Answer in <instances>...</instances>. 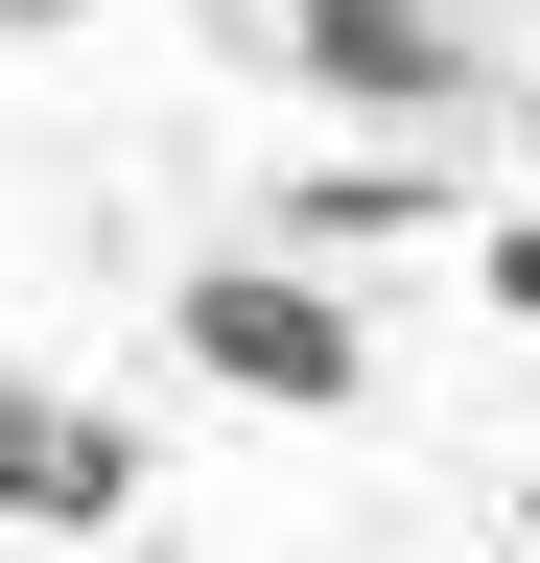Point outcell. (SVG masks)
<instances>
[{
    "label": "cell",
    "instance_id": "obj_1",
    "mask_svg": "<svg viewBox=\"0 0 540 563\" xmlns=\"http://www.w3.org/2000/svg\"><path fill=\"white\" fill-rule=\"evenodd\" d=\"M188 352H212V376H235V399H283V422H329V399H353V376H376V329H353V306H329V282H306V258H212V282H188Z\"/></svg>",
    "mask_w": 540,
    "mask_h": 563
},
{
    "label": "cell",
    "instance_id": "obj_2",
    "mask_svg": "<svg viewBox=\"0 0 540 563\" xmlns=\"http://www.w3.org/2000/svg\"><path fill=\"white\" fill-rule=\"evenodd\" d=\"M142 422H118V399H71V376H0V517H24V540H118V517H142Z\"/></svg>",
    "mask_w": 540,
    "mask_h": 563
},
{
    "label": "cell",
    "instance_id": "obj_3",
    "mask_svg": "<svg viewBox=\"0 0 540 563\" xmlns=\"http://www.w3.org/2000/svg\"><path fill=\"white\" fill-rule=\"evenodd\" d=\"M306 95H353V118H470V24H423V0H306Z\"/></svg>",
    "mask_w": 540,
    "mask_h": 563
},
{
    "label": "cell",
    "instance_id": "obj_4",
    "mask_svg": "<svg viewBox=\"0 0 540 563\" xmlns=\"http://www.w3.org/2000/svg\"><path fill=\"white\" fill-rule=\"evenodd\" d=\"M423 211H447L423 165H306V188H283V258L329 282V258H376V235H423Z\"/></svg>",
    "mask_w": 540,
    "mask_h": 563
},
{
    "label": "cell",
    "instance_id": "obj_5",
    "mask_svg": "<svg viewBox=\"0 0 540 563\" xmlns=\"http://www.w3.org/2000/svg\"><path fill=\"white\" fill-rule=\"evenodd\" d=\"M494 306H540V211H494Z\"/></svg>",
    "mask_w": 540,
    "mask_h": 563
}]
</instances>
